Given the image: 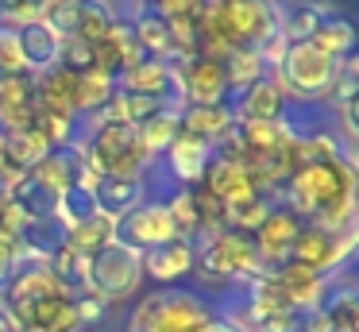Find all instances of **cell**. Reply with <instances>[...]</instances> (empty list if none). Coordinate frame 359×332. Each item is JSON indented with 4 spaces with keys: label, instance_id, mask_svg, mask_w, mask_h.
Segmentation results:
<instances>
[{
    "label": "cell",
    "instance_id": "1",
    "mask_svg": "<svg viewBox=\"0 0 359 332\" xmlns=\"http://www.w3.org/2000/svg\"><path fill=\"white\" fill-rule=\"evenodd\" d=\"M278 201L302 224L348 228V224H355V166H351V159L305 162L286 178Z\"/></svg>",
    "mask_w": 359,
    "mask_h": 332
},
{
    "label": "cell",
    "instance_id": "2",
    "mask_svg": "<svg viewBox=\"0 0 359 332\" xmlns=\"http://www.w3.org/2000/svg\"><path fill=\"white\" fill-rule=\"evenodd\" d=\"M86 135L78 139L86 174H112V178H140L151 166V151L143 147L140 131L112 120H81Z\"/></svg>",
    "mask_w": 359,
    "mask_h": 332
},
{
    "label": "cell",
    "instance_id": "3",
    "mask_svg": "<svg viewBox=\"0 0 359 332\" xmlns=\"http://www.w3.org/2000/svg\"><path fill=\"white\" fill-rule=\"evenodd\" d=\"M340 69H344V62L317 51L313 43H286L271 74L290 100H328Z\"/></svg>",
    "mask_w": 359,
    "mask_h": 332
},
{
    "label": "cell",
    "instance_id": "4",
    "mask_svg": "<svg viewBox=\"0 0 359 332\" xmlns=\"http://www.w3.org/2000/svg\"><path fill=\"white\" fill-rule=\"evenodd\" d=\"M212 305L189 290H155L132 309L128 332H189L212 321Z\"/></svg>",
    "mask_w": 359,
    "mask_h": 332
},
{
    "label": "cell",
    "instance_id": "5",
    "mask_svg": "<svg viewBox=\"0 0 359 332\" xmlns=\"http://www.w3.org/2000/svg\"><path fill=\"white\" fill-rule=\"evenodd\" d=\"M140 286H143V263H140V255H135L132 247H124V244L112 239V244L101 247V251L89 255V263H86V290L97 293L104 305L135 298Z\"/></svg>",
    "mask_w": 359,
    "mask_h": 332
},
{
    "label": "cell",
    "instance_id": "6",
    "mask_svg": "<svg viewBox=\"0 0 359 332\" xmlns=\"http://www.w3.org/2000/svg\"><path fill=\"white\" fill-rule=\"evenodd\" d=\"M351 251H355V224H348V228L302 224V232L294 239V251H290V263H302V267L317 270L320 278H336L348 267Z\"/></svg>",
    "mask_w": 359,
    "mask_h": 332
},
{
    "label": "cell",
    "instance_id": "7",
    "mask_svg": "<svg viewBox=\"0 0 359 332\" xmlns=\"http://www.w3.org/2000/svg\"><path fill=\"white\" fill-rule=\"evenodd\" d=\"M174 236H178V232H174V220H170V213H166V201H155V197H143L140 205L128 208L116 220V228H112V239L132 247L135 255H147L151 247L166 244V239H174Z\"/></svg>",
    "mask_w": 359,
    "mask_h": 332
},
{
    "label": "cell",
    "instance_id": "8",
    "mask_svg": "<svg viewBox=\"0 0 359 332\" xmlns=\"http://www.w3.org/2000/svg\"><path fill=\"white\" fill-rule=\"evenodd\" d=\"M116 89L135 93L158 108H182V85H178V66L166 58H143L132 69L116 77Z\"/></svg>",
    "mask_w": 359,
    "mask_h": 332
},
{
    "label": "cell",
    "instance_id": "9",
    "mask_svg": "<svg viewBox=\"0 0 359 332\" xmlns=\"http://www.w3.org/2000/svg\"><path fill=\"white\" fill-rule=\"evenodd\" d=\"M178 66V85H182V105H228V77L224 62L209 54H194Z\"/></svg>",
    "mask_w": 359,
    "mask_h": 332
},
{
    "label": "cell",
    "instance_id": "10",
    "mask_svg": "<svg viewBox=\"0 0 359 332\" xmlns=\"http://www.w3.org/2000/svg\"><path fill=\"white\" fill-rule=\"evenodd\" d=\"M197 185H201V193H209L220 208L240 205V201L255 197V193H266V190H259V182H255V174L248 170V162L224 159V154H212Z\"/></svg>",
    "mask_w": 359,
    "mask_h": 332
},
{
    "label": "cell",
    "instance_id": "11",
    "mask_svg": "<svg viewBox=\"0 0 359 332\" xmlns=\"http://www.w3.org/2000/svg\"><path fill=\"white\" fill-rule=\"evenodd\" d=\"M297 232H302V220H297L282 201L266 213V220L251 232V244H255V255H259V263H263L266 274L278 270L282 263H290V251H294Z\"/></svg>",
    "mask_w": 359,
    "mask_h": 332
},
{
    "label": "cell",
    "instance_id": "12",
    "mask_svg": "<svg viewBox=\"0 0 359 332\" xmlns=\"http://www.w3.org/2000/svg\"><path fill=\"white\" fill-rule=\"evenodd\" d=\"M143 263V278H151L155 286H174L182 278L194 274V239H166V244L151 247L147 255H140Z\"/></svg>",
    "mask_w": 359,
    "mask_h": 332
},
{
    "label": "cell",
    "instance_id": "13",
    "mask_svg": "<svg viewBox=\"0 0 359 332\" xmlns=\"http://www.w3.org/2000/svg\"><path fill=\"white\" fill-rule=\"evenodd\" d=\"M209 159H212V143H205V139H197V135H186V131H178V135L170 139V147L158 154L163 170L178 185H197L201 182Z\"/></svg>",
    "mask_w": 359,
    "mask_h": 332
},
{
    "label": "cell",
    "instance_id": "14",
    "mask_svg": "<svg viewBox=\"0 0 359 332\" xmlns=\"http://www.w3.org/2000/svg\"><path fill=\"white\" fill-rule=\"evenodd\" d=\"M89 182V193H93V205L101 216L109 220H120L128 208H135L147 190H143V174L140 178H112V174H86Z\"/></svg>",
    "mask_w": 359,
    "mask_h": 332
},
{
    "label": "cell",
    "instance_id": "15",
    "mask_svg": "<svg viewBox=\"0 0 359 332\" xmlns=\"http://www.w3.org/2000/svg\"><path fill=\"white\" fill-rule=\"evenodd\" d=\"M97 46V69L101 74H109L112 81H116L124 69H132L135 62H143L140 46H135V35H132V20L128 15H116V23L109 27V35L101 39Z\"/></svg>",
    "mask_w": 359,
    "mask_h": 332
},
{
    "label": "cell",
    "instance_id": "16",
    "mask_svg": "<svg viewBox=\"0 0 359 332\" xmlns=\"http://www.w3.org/2000/svg\"><path fill=\"white\" fill-rule=\"evenodd\" d=\"M271 278L278 282V290L286 293L290 309H297V313L317 309L320 298H325V286H328V278H320L317 270L302 267V263H282L278 270H271Z\"/></svg>",
    "mask_w": 359,
    "mask_h": 332
},
{
    "label": "cell",
    "instance_id": "17",
    "mask_svg": "<svg viewBox=\"0 0 359 332\" xmlns=\"http://www.w3.org/2000/svg\"><path fill=\"white\" fill-rule=\"evenodd\" d=\"M16 43H20V58H24L27 74H47V69L58 66L62 39H58L43 20H32V23H24V27H16Z\"/></svg>",
    "mask_w": 359,
    "mask_h": 332
},
{
    "label": "cell",
    "instance_id": "18",
    "mask_svg": "<svg viewBox=\"0 0 359 332\" xmlns=\"http://www.w3.org/2000/svg\"><path fill=\"white\" fill-rule=\"evenodd\" d=\"M290 97L282 93V85L274 81V74H266L263 81L248 85L243 93H236V120H282V112H286Z\"/></svg>",
    "mask_w": 359,
    "mask_h": 332
},
{
    "label": "cell",
    "instance_id": "19",
    "mask_svg": "<svg viewBox=\"0 0 359 332\" xmlns=\"http://www.w3.org/2000/svg\"><path fill=\"white\" fill-rule=\"evenodd\" d=\"M232 124H236L232 105H182L178 108V128L212 147L232 135Z\"/></svg>",
    "mask_w": 359,
    "mask_h": 332
},
{
    "label": "cell",
    "instance_id": "20",
    "mask_svg": "<svg viewBox=\"0 0 359 332\" xmlns=\"http://www.w3.org/2000/svg\"><path fill=\"white\" fill-rule=\"evenodd\" d=\"M32 174L47 185L55 197H62L66 190H74L78 182H86V162H81L78 147H50L47 159L39 166H32Z\"/></svg>",
    "mask_w": 359,
    "mask_h": 332
},
{
    "label": "cell",
    "instance_id": "21",
    "mask_svg": "<svg viewBox=\"0 0 359 332\" xmlns=\"http://www.w3.org/2000/svg\"><path fill=\"white\" fill-rule=\"evenodd\" d=\"M228 139L240 147L248 162L259 159V154H266V151H274V147H282V143H290L282 120H236Z\"/></svg>",
    "mask_w": 359,
    "mask_h": 332
},
{
    "label": "cell",
    "instance_id": "22",
    "mask_svg": "<svg viewBox=\"0 0 359 332\" xmlns=\"http://www.w3.org/2000/svg\"><path fill=\"white\" fill-rule=\"evenodd\" d=\"M112 93H116V81L101 69H86V74L74 77V116L78 120H97V116L109 108Z\"/></svg>",
    "mask_w": 359,
    "mask_h": 332
},
{
    "label": "cell",
    "instance_id": "23",
    "mask_svg": "<svg viewBox=\"0 0 359 332\" xmlns=\"http://www.w3.org/2000/svg\"><path fill=\"white\" fill-rule=\"evenodd\" d=\"M332 12L328 4L317 0H294V4H278V35L286 43H309L313 31L320 27V20Z\"/></svg>",
    "mask_w": 359,
    "mask_h": 332
},
{
    "label": "cell",
    "instance_id": "24",
    "mask_svg": "<svg viewBox=\"0 0 359 332\" xmlns=\"http://www.w3.org/2000/svg\"><path fill=\"white\" fill-rule=\"evenodd\" d=\"M35 85V108L43 112H62V116H74V74H66L62 66L47 69V74H32Z\"/></svg>",
    "mask_w": 359,
    "mask_h": 332
},
{
    "label": "cell",
    "instance_id": "25",
    "mask_svg": "<svg viewBox=\"0 0 359 332\" xmlns=\"http://www.w3.org/2000/svg\"><path fill=\"white\" fill-rule=\"evenodd\" d=\"M116 4L109 0H74V27L70 39H86V43H101L109 27L116 23Z\"/></svg>",
    "mask_w": 359,
    "mask_h": 332
},
{
    "label": "cell",
    "instance_id": "26",
    "mask_svg": "<svg viewBox=\"0 0 359 332\" xmlns=\"http://www.w3.org/2000/svg\"><path fill=\"white\" fill-rule=\"evenodd\" d=\"M220 62H224V77H228V97H236V93H243L248 85L263 81L271 74V66L259 51H228Z\"/></svg>",
    "mask_w": 359,
    "mask_h": 332
},
{
    "label": "cell",
    "instance_id": "27",
    "mask_svg": "<svg viewBox=\"0 0 359 332\" xmlns=\"http://www.w3.org/2000/svg\"><path fill=\"white\" fill-rule=\"evenodd\" d=\"M309 43L317 46V51L332 54L336 62H348L351 51H355V27H351L344 15H332V12H328L325 20H320V27L313 31Z\"/></svg>",
    "mask_w": 359,
    "mask_h": 332
},
{
    "label": "cell",
    "instance_id": "28",
    "mask_svg": "<svg viewBox=\"0 0 359 332\" xmlns=\"http://www.w3.org/2000/svg\"><path fill=\"white\" fill-rule=\"evenodd\" d=\"M132 35L143 58H170V35H166V20L151 8L132 15Z\"/></svg>",
    "mask_w": 359,
    "mask_h": 332
},
{
    "label": "cell",
    "instance_id": "29",
    "mask_svg": "<svg viewBox=\"0 0 359 332\" xmlns=\"http://www.w3.org/2000/svg\"><path fill=\"white\" fill-rule=\"evenodd\" d=\"M274 205H278V197H271V193H255V197L240 201V205H228L224 216H220V228H232V232L251 236V232L266 220V213H271Z\"/></svg>",
    "mask_w": 359,
    "mask_h": 332
},
{
    "label": "cell",
    "instance_id": "30",
    "mask_svg": "<svg viewBox=\"0 0 359 332\" xmlns=\"http://www.w3.org/2000/svg\"><path fill=\"white\" fill-rule=\"evenodd\" d=\"M86 255L78 251V247H70L62 239V244L50 251V259H47V267H50V274L58 278V286L62 290H70V293H81L86 290Z\"/></svg>",
    "mask_w": 359,
    "mask_h": 332
},
{
    "label": "cell",
    "instance_id": "31",
    "mask_svg": "<svg viewBox=\"0 0 359 332\" xmlns=\"http://www.w3.org/2000/svg\"><path fill=\"white\" fill-rule=\"evenodd\" d=\"M112 228H116V220H109V216L93 213L89 220H81V224H74V228H66L62 239H66L70 247H78V251L89 259V255L101 251L104 244H112Z\"/></svg>",
    "mask_w": 359,
    "mask_h": 332
},
{
    "label": "cell",
    "instance_id": "32",
    "mask_svg": "<svg viewBox=\"0 0 359 332\" xmlns=\"http://www.w3.org/2000/svg\"><path fill=\"white\" fill-rule=\"evenodd\" d=\"M135 131H140L143 147L151 151V159H158V154L170 147V139L182 131V128H178V108H158V112L151 116V120H143Z\"/></svg>",
    "mask_w": 359,
    "mask_h": 332
},
{
    "label": "cell",
    "instance_id": "33",
    "mask_svg": "<svg viewBox=\"0 0 359 332\" xmlns=\"http://www.w3.org/2000/svg\"><path fill=\"white\" fill-rule=\"evenodd\" d=\"M97 213L93 205V193H89V182H78L74 190H66L62 197H58V208H55V224L58 228H74V224L89 220V216Z\"/></svg>",
    "mask_w": 359,
    "mask_h": 332
},
{
    "label": "cell",
    "instance_id": "34",
    "mask_svg": "<svg viewBox=\"0 0 359 332\" xmlns=\"http://www.w3.org/2000/svg\"><path fill=\"white\" fill-rule=\"evenodd\" d=\"M58 66L66 74H86V69H97V46L86 43V39H62V51H58Z\"/></svg>",
    "mask_w": 359,
    "mask_h": 332
},
{
    "label": "cell",
    "instance_id": "35",
    "mask_svg": "<svg viewBox=\"0 0 359 332\" xmlns=\"http://www.w3.org/2000/svg\"><path fill=\"white\" fill-rule=\"evenodd\" d=\"M8 74H27L24 58H20V43H16V31L0 27V77Z\"/></svg>",
    "mask_w": 359,
    "mask_h": 332
},
{
    "label": "cell",
    "instance_id": "36",
    "mask_svg": "<svg viewBox=\"0 0 359 332\" xmlns=\"http://www.w3.org/2000/svg\"><path fill=\"white\" fill-rule=\"evenodd\" d=\"M24 263V251H20V239L12 236H0V293H4V286L12 282V274H16V267Z\"/></svg>",
    "mask_w": 359,
    "mask_h": 332
},
{
    "label": "cell",
    "instance_id": "37",
    "mask_svg": "<svg viewBox=\"0 0 359 332\" xmlns=\"http://www.w3.org/2000/svg\"><path fill=\"white\" fill-rule=\"evenodd\" d=\"M0 332H20V328H16V321H12V313H8L4 305H0Z\"/></svg>",
    "mask_w": 359,
    "mask_h": 332
},
{
    "label": "cell",
    "instance_id": "38",
    "mask_svg": "<svg viewBox=\"0 0 359 332\" xmlns=\"http://www.w3.org/2000/svg\"><path fill=\"white\" fill-rule=\"evenodd\" d=\"M189 332H217V317H212V321H205V324H197V328H189Z\"/></svg>",
    "mask_w": 359,
    "mask_h": 332
},
{
    "label": "cell",
    "instance_id": "39",
    "mask_svg": "<svg viewBox=\"0 0 359 332\" xmlns=\"http://www.w3.org/2000/svg\"><path fill=\"white\" fill-rule=\"evenodd\" d=\"M4 205H8V193H4V182H0V220H4Z\"/></svg>",
    "mask_w": 359,
    "mask_h": 332
},
{
    "label": "cell",
    "instance_id": "40",
    "mask_svg": "<svg viewBox=\"0 0 359 332\" xmlns=\"http://www.w3.org/2000/svg\"><path fill=\"white\" fill-rule=\"evenodd\" d=\"M0 182H4V131H0Z\"/></svg>",
    "mask_w": 359,
    "mask_h": 332
},
{
    "label": "cell",
    "instance_id": "41",
    "mask_svg": "<svg viewBox=\"0 0 359 332\" xmlns=\"http://www.w3.org/2000/svg\"><path fill=\"white\" fill-rule=\"evenodd\" d=\"M140 4H147V8H151V4H155V0H140Z\"/></svg>",
    "mask_w": 359,
    "mask_h": 332
}]
</instances>
